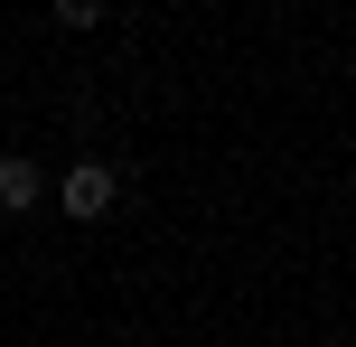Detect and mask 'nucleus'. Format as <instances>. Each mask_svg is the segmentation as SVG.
<instances>
[{
	"label": "nucleus",
	"mask_w": 356,
	"mask_h": 347,
	"mask_svg": "<svg viewBox=\"0 0 356 347\" xmlns=\"http://www.w3.org/2000/svg\"><path fill=\"white\" fill-rule=\"evenodd\" d=\"M47 188H56V207H66L75 225H94L113 197H122V169H104V160H75L66 179H47Z\"/></svg>",
	"instance_id": "obj_1"
},
{
	"label": "nucleus",
	"mask_w": 356,
	"mask_h": 347,
	"mask_svg": "<svg viewBox=\"0 0 356 347\" xmlns=\"http://www.w3.org/2000/svg\"><path fill=\"white\" fill-rule=\"evenodd\" d=\"M38 197H47V169L19 160V150H0V207L19 216V207H38Z\"/></svg>",
	"instance_id": "obj_2"
},
{
	"label": "nucleus",
	"mask_w": 356,
	"mask_h": 347,
	"mask_svg": "<svg viewBox=\"0 0 356 347\" xmlns=\"http://www.w3.org/2000/svg\"><path fill=\"white\" fill-rule=\"evenodd\" d=\"M104 19V0H56V29H94Z\"/></svg>",
	"instance_id": "obj_3"
}]
</instances>
